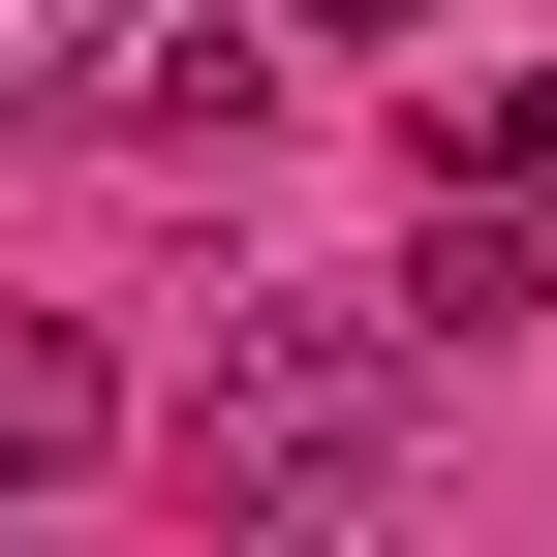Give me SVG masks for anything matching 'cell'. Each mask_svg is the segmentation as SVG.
Listing matches in <instances>:
<instances>
[{
	"instance_id": "obj_2",
	"label": "cell",
	"mask_w": 557,
	"mask_h": 557,
	"mask_svg": "<svg viewBox=\"0 0 557 557\" xmlns=\"http://www.w3.org/2000/svg\"><path fill=\"white\" fill-rule=\"evenodd\" d=\"M94 465H124V341H0V496H94Z\"/></svg>"
},
{
	"instance_id": "obj_4",
	"label": "cell",
	"mask_w": 557,
	"mask_h": 557,
	"mask_svg": "<svg viewBox=\"0 0 557 557\" xmlns=\"http://www.w3.org/2000/svg\"><path fill=\"white\" fill-rule=\"evenodd\" d=\"M248 32H310V62H372V32H434V0H248Z\"/></svg>"
},
{
	"instance_id": "obj_1",
	"label": "cell",
	"mask_w": 557,
	"mask_h": 557,
	"mask_svg": "<svg viewBox=\"0 0 557 557\" xmlns=\"http://www.w3.org/2000/svg\"><path fill=\"white\" fill-rule=\"evenodd\" d=\"M403 372H434V310H218V496L248 527H341L403 465Z\"/></svg>"
},
{
	"instance_id": "obj_3",
	"label": "cell",
	"mask_w": 557,
	"mask_h": 557,
	"mask_svg": "<svg viewBox=\"0 0 557 557\" xmlns=\"http://www.w3.org/2000/svg\"><path fill=\"white\" fill-rule=\"evenodd\" d=\"M156 32H186V0H0V94H124Z\"/></svg>"
}]
</instances>
